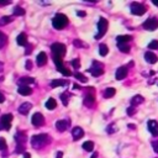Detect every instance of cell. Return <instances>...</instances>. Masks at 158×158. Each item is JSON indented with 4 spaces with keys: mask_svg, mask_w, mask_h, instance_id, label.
<instances>
[{
    "mask_svg": "<svg viewBox=\"0 0 158 158\" xmlns=\"http://www.w3.org/2000/svg\"><path fill=\"white\" fill-rule=\"evenodd\" d=\"M51 142V137L47 133H40V135H35L31 138V146L33 148H42L44 146H47Z\"/></svg>",
    "mask_w": 158,
    "mask_h": 158,
    "instance_id": "6da1fadb",
    "label": "cell"
},
{
    "mask_svg": "<svg viewBox=\"0 0 158 158\" xmlns=\"http://www.w3.org/2000/svg\"><path fill=\"white\" fill-rule=\"evenodd\" d=\"M68 22H69V20H68V17H67L64 14H57V15L53 17V20H52V25H53V27H54L56 30H62V28H64V27L68 25Z\"/></svg>",
    "mask_w": 158,
    "mask_h": 158,
    "instance_id": "7a4b0ae2",
    "label": "cell"
},
{
    "mask_svg": "<svg viewBox=\"0 0 158 158\" xmlns=\"http://www.w3.org/2000/svg\"><path fill=\"white\" fill-rule=\"evenodd\" d=\"M52 58H53V62H54V64H56L58 72H60L64 77H70V75H72V72L64 67V64H63V58L57 57V56H52Z\"/></svg>",
    "mask_w": 158,
    "mask_h": 158,
    "instance_id": "3957f363",
    "label": "cell"
},
{
    "mask_svg": "<svg viewBox=\"0 0 158 158\" xmlns=\"http://www.w3.org/2000/svg\"><path fill=\"white\" fill-rule=\"evenodd\" d=\"M88 72L93 75V77H100L102 73H104V64L101 62H98V60H93L90 68L88 69Z\"/></svg>",
    "mask_w": 158,
    "mask_h": 158,
    "instance_id": "277c9868",
    "label": "cell"
},
{
    "mask_svg": "<svg viewBox=\"0 0 158 158\" xmlns=\"http://www.w3.org/2000/svg\"><path fill=\"white\" fill-rule=\"evenodd\" d=\"M107 20L104 19V17H100L99 19V22H98V33L95 35V40H100L105 33H106V30H107Z\"/></svg>",
    "mask_w": 158,
    "mask_h": 158,
    "instance_id": "5b68a950",
    "label": "cell"
},
{
    "mask_svg": "<svg viewBox=\"0 0 158 158\" xmlns=\"http://www.w3.org/2000/svg\"><path fill=\"white\" fill-rule=\"evenodd\" d=\"M65 49H67V47H65L63 43H59V42H56V43H53V44L51 46L52 56H57V57H60V58L64 57Z\"/></svg>",
    "mask_w": 158,
    "mask_h": 158,
    "instance_id": "8992f818",
    "label": "cell"
},
{
    "mask_svg": "<svg viewBox=\"0 0 158 158\" xmlns=\"http://www.w3.org/2000/svg\"><path fill=\"white\" fill-rule=\"evenodd\" d=\"M130 9H131V12L136 16H142L147 11V7L141 2H132L130 5Z\"/></svg>",
    "mask_w": 158,
    "mask_h": 158,
    "instance_id": "52a82bcc",
    "label": "cell"
},
{
    "mask_svg": "<svg viewBox=\"0 0 158 158\" xmlns=\"http://www.w3.org/2000/svg\"><path fill=\"white\" fill-rule=\"evenodd\" d=\"M11 121H12V115L11 114H5L0 118V130L2 131H9L11 128Z\"/></svg>",
    "mask_w": 158,
    "mask_h": 158,
    "instance_id": "ba28073f",
    "label": "cell"
},
{
    "mask_svg": "<svg viewBox=\"0 0 158 158\" xmlns=\"http://www.w3.org/2000/svg\"><path fill=\"white\" fill-rule=\"evenodd\" d=\"M86 94L84 95V105L90 107L95 102V95H94V88H86Z\"/></svg>",
    "mask_w": 158,
    "mask_h": 158,
    "instance_id": "9c48e42d",
    "label": "cell"
},
{
    "mask_svg": "<svg viewBox=\"0 0 158 158\" xmlns=\"http://www.w3.org/2000/svg\"><path fill=\"white\" fill-rule=\"evenodd\" d=\"M142 27L147 31H154L156 28H158V19L156 17H151V19H147L143 23H142Z\"/></svg>",
    "mask_w": 158,
    "mask_h": 158,
    "instance_id": "30bf717a",
    "label": "cell"
},
{
    "mask_svg": "<svg viewBox=\"0 0 158 158\" xmlns=\"http://www.w3.org/2000/svg\"><path fill=\"white\" fill-rule=\"evenodd\" d=\"M31 122H32V125L36 126V127L43 126V123H44V117H43V115H42L41 112H35V114L32 115V117H31Z\"/></svg>",
    "mask_w": 158,
    "mask_h": 158,
    "instance_id": "8fae6325",
    "label": "cell"
},
{
    "mask_svg": "<svg viewBox=\"0 0 158 158\" xmlns=\"http://www.w3.org/2000/svg\"><path fill=\"white\" fill-rule=\"evenodd\" d=\"M70 126V120L69 118H64V120H58L56 122V128L59 132H64L67 128H69Z\"/></svg>",
    "mask_w": 158,
    "mask_h": 158,
    "instance_id": "7c38bea8",
    "label": "cell"
},
{
    "mask_svg": "<svg viewBox=\"0 0 158 158\" xmlns=\"http://www.w3.org/2000/svg\"><path fill=\"white\" fill-rule=\"evenodd\" d=\"M147 128H148V131L151 132L152 136L158 137V122L156 120H149L147 122Z\"/></svg>",
    "mask_w": 158,
    "mask_h": 158,
    "instance_id": "4fadbf2b",
    "label": "cell"
},
{
    "mask_svg": "<svg viewBox=\"0 0 158 158\" xmlns=\"http://www.w3.org/2000/svg\"><path fill=\"white\" fill-rule=\"evenodd\" d=\"M15 141H16V146H25L26 141H27L26 133L22 131H17L15 135Z\"/></svg>",
    "mask_w": 158,
    "mask_h": 158,
    "instance_id": "5bb4252c",
    "label": "cell"
},
{
    "mask_svg": "<svg viewBox=\"0 0 158 158\" xmlns=\"http://www.w3.org/2000/svg\"><path fill=\"white\" fill-rule=\"evenodd\" d=\"M127 73H128V68L127 67H120V68H117V70L115 73V78L117 80H122V79H125L127 77Z\"/></svg>",
    "mask_w": 158,
    "mask_h": 158,
    "instance_id": "9a60e30c",
    "label": "cell"
},
{
    "mask_svg": "<svg viewBox=\"0 0 158 158\" xmlns=\"http://www.w3.org/2000/svg\"><path fill=\"white\" fill-rule=\"evenodd\" d=\"M72 136H73V139H74V141H78L79 138H81V137L84 136V131H83V128L79 127V126L74 127V128L72 130Z\"/></svg>",
    "mask_w": 158,
    "mask_h": 158,
    "instance_id": "2e32d148",
    "label": "cell"
},
{
    "mask_svg": "<svg viewBox=\"0 0 158 158\" xmlns=\"http://www.w3.org/2000/svg\"><path fill=\"white\" fill-rule=\"evenodd\" d=\"M144 59H146V62H148L149 64H154V63H157V60H158L157 56H156L153 52H151V51H147V52L144 53Z\"/></svg>",
    "mask_w": 158,
    "mask_h": 158,
    "instance_id": "e0dca14e",
    "label": "cell"
},
{
    "mask_svg": "<svg viewBox=\"0 0 158 158\" xmlns=\"http://www.w3.org/2000/svg\"><path fill=\"white\" fill-rule=\"evenodd\" d=\"M36 63L38 67H43L46 63H47V54L44 52H40L37 54V58H36Z\"/></svg>",
    "mask_w": 158,
    "mask_h": 158,
    "instance_id": "ac0fdd59",
    "label": "cell"
},
{
    "mask_svg": "<svg viewBox=\"0 0 158 158\" xmlns=\"http://www.w3.org/2000/svg\"><path fill=\"white\" fill-rule=\"evenodd\" d=\"M31 109H32V104H31V102H23V104L20 105L19 112H20L21 115H27Z\"/></svg>",
    "mask_w": 158,
    "mask_h": 158,
    "instance_id": "d6986e66",
    "label": "cell"
},
{
    "mask_svg": "<svg viewBox=\"0 0 158 158\" xmlns=\"http://www.w3.org/2000/svg\"><path fill=\"white\" fill-rule=\"evenodd\" d=\"M17 83H19V86H22V85L28 86L30 84H33V83H35V79L31 78V77H22V78L19 79Z\"/></svg>",
    "mask_w": 158,
    "mask_h": 158,
    "instance_id": "ffe728a7",
    "label": "cell"
},
{
    "mask_svg": "<svg viewBox=\"0 0 158 158\" xmlns=\"http://www.w3.org/2000/svg\"><path fill=\"white\" fill-rule=\"evenodd\" d=\"M17 91H19L20 95H23V96H27V95H31V94H32V89H31L30 86H26V85L19 86Z\"/></svg>",
    "mask_w": 158,
    "mask_h": 158,
    "instance_id": "44dd1931",
    "label": "cell"
},
{
    "mask_svg": "<svg viewBox=\"0 0 158 158\" xmlns=\"http://www.w3.org/2000/svg\"><path fill=\"white\" fill-rule=\"evenodd\" d=\"M16 42H17V44L19 46H27L28 43H27V36H26V33H20L19 36H17V38H16Z\"/></svg>",
    "mask_w": 158,
    "mask_h": 158,
    "instance_id": "7402d4cb",
    "label": "cell"
},
{
    "mask_svg": "<svg viewBox=\"0 0 158 158\" xmlns=\"http://www.w3.org/2000/svg\"><path fill=\"white\" fill-rule=\"evenodd\" d=\"M116 41L117 43H128L130 41H132V36H128V35H120L116 37Z\"/></svg>",
    "mask_w": 158,
    "mask_h": 158,
    "instance_id": "603a6c76",
    "label": "cell"
},
{
    "mask_svg": "<svg viewBox=\"0 0 158 158\" xmlns=\"http://www.w3.org/2000/svg\"><path fill=\"white\" fill-rule=\"evenodd\" d=\"M68 85V81L63 80V79H54L51 81V86L52 88H57V86H65Z\"/></svg>",
    "mask_w": 158,
    "mask_h": 158,
    "instance_id": "cb8c5ba5",
    "label": "cell"
},
{
    "mask_svg": "<svg viewBox=\"0 0 158 158\" xmlns=\"http://www.w3.org/2000/svg\"><path fill=\"white\" fill-rule=\"evenodd\" d=\"M143 101H144V99H143L142 95H135V96L131 99V106H135V107H136V105L142 104Z\"/></svg>",
    "mask_w": 158,
    "mask_h": 158,
    "instance_id": "d4e9b609",
    "label": "cell"
},
{
    "mask_svg": "<svg viewBox=\"0 0 158 158\" xmlns=\"http://www.w3.org/2000/svg\"><path fill=\"white\" fill-rule=\"evenodd\" d=\"M115 94H116L115 88H106V89H105V91L102 93V95H104V98H105V99H110V98H112Z\"/></svg>",
    "mask_w": 158,
    "mask_h": 158,
    "instance_id": "484cf974",
    "label": "cell"
},
{
    "mask_svg": "<svg viewBox=\"0 0 158 158\" xmlns=\"http://www.w3.org/2000/svg\"><path fill=\"white\" fill-rule=\"evenodd\" d=\"M117 48L122 53H130V51H131V47L128 46V43H117Z\"/></svg>",
    "mask_w": 158,
    "mask_h": 158,
    "instance_id": "4316f807",
    "label": "cell"
},
{
    "mask_svg": "<svg viewBox=\"0 0 158 158\" xmlns=\"http://www.w3.org/2000/svg\"><path fill=\"white\" fill-rule=\"evenodd\" d=\"M56 106H57V101H56L53 98H49V99L46 101V107H47L48 110H54Z\"/></svg>",
    "mask_w": 158,
    "mask_h": 158,
    "instance_id": "83f0119b",
    "label": "cell"
},
{
    "mask_svg": "<svg viewBox=\"0 0 158 158\" xmlns=\"http://www.w3.org/2000/svg\"><path fill=\"white\" fill-rule=\"evenodd\" d=\"M83 148H84V151H86V152H93V149H94V142H91V141H85V142L83 143Z\"/></svg>",
    "mask_w": 158,
    "mask_h": 158,
    "instance_id": "f1b7e54d",
    "label": "cell"
},
{
    "mask_svg": "<svg viewBox=\"0 0 158 158\" xmlns=\"http://www.w3.org/2000/svg\"><path fill=\"white\" fill-rule=\"evenodd\" d=\"M99 53H100V56H102V57H105V56L109 53V48H107V46H106L105 43L99 44Z\"/></svg>",
    "mask_w": 158,
    "mask_h": 158,
    "instance_id": "f546056e",
    "label": "cell"
},
{
    "mask_svg": "<svg viewBox=\"0 0 158 158\" xmlns=\"http://www.w3.org/2000/svg\"><path fill=\"white\" fill-rule=\"evenodd\" d=\"M60 100H62V104H63L64 106H67V105H68V100H69V93H68V91L62 93V94H60Z\"/></svg>",
    "mask_w": 158,
    "mask_h": 158,
    "instance_id": "4dcf8cb0",
    "label": "cell"
},
{
    "mask_svg": "<svg viewBox=\"0 0 158 158\" xmlns=\"http://www.w3.org/2000/svg\"><path fill=\"white\" fill-rule=\"evenodd\" d=\"M74 77L80 81V83H86L88 81V78L84 75V74H81V73H79V72H77V73H74Z\"/></svg>",
    "mask_w": 158,
    "mask_h": 158,
    "instance_id": "1f68e13d",
    "label": "cell"
},
{
    "mask_svg": "<svg viewBox=\"0 0 158 158\" xmlns=\"http://www.w3.org/2000/svg\"><path fill=\"white\" fill-rule=\"evenodd\" d=\"M12 21V17L11 16H2L0 19V26H4V25H7Z\"/></svg>",
    "mask_w": 158,
    "mask_h": 158,
    "instance_id": "d6a6232c",
    "label": "cell"
},
{
    "mask_svg": "<svg viewBox=\"0 0 158 158\" xmlns=\"http://www.w3.org/2000/svg\"><path fill=\"white\" fill-rule=\"evenodd\" d=\"M14 15H15V16H22V15H25V10H23L21 6H15V9H14Z\"/></svg>",
    "mask_w": 158,
    "mask_h": 158,
    "instance_id": "836d02e7",
    "label": "cell"
},
{
    "mask_svg": "<svg viewBox=\"0 0 158 158\" xmlns=\"http://www.w3.org/2000/svg\"><path fill=\"white\" fill-rule=\"evenodd\" d=\"M73 43H74V46H75V47H79V48H80V47H88V44H86V43H84L81 40H74V42H73Z\"/></svg>",
    "mask_w": 158,
    "mask_h": 158,
    "instance_id": "e575fe53",
    "label": "cell"
},
{
    "mask_svg": "<svg viewBox=\"0 0 158 158\" xmlns=\"http://www.w3.org/2000/svg\"><path fill=\"white\" fill-rule=\"evenodd\" d=\"M70 64L73 65L74 69H79V67H80V60H79V58H74V59L70 62Z\"/></svg>",
    "mask_w": 158,
    "mask_h": 158,
    "instance_id": "d590c367",
    "label": "cell"
},
{
    "mask_svg": "<svg viewBox=\"0 0 158 158\" xmlns=\"http://www.w3.org/2000/svg\"><path fill=\"white\" fill-rule=\"evenodd\" d=\"M148 49H158V40H153L148 44Z\"/></svg>",
    "mask_w": 158,
    "mask_h": 158,
    "instance_id": "8d00e7d4",
    "label": "cell"
},
{
    "mask_svg": "<svg viewBox=\"0 0 158 158\" xmlns=\"http://www.w3.org/2000/svg\"><path fill=\"white\" fill-rule=\"evenodd\" d=\"M5 43H6V36L0 31V48H2L5 46Z\"/></svg>",
    "mask_w": 158,
    "mask_h": 158,
    "instance_id": "74e56055",
    "label": "cell"
},
{
    "mask_svg": "<svg viewBox=\"0 0 158 158\" xmlns=\"http://www.w3.org/2000/svg\"><path fill=\"white\" fill-rule=\"evenodd\" d=\"M116 131V128H115V123H110L107 127H106V132L107 133H114Z\"/></svg>",
    "mask_w": 158,
    "mask_h": 158,
    "instance_id": "f35d334b",
    "label": "cell"
},
{
    "mask_svg": "<svg viewBox=\"0 0 158 158\" xmlns=\"http://www.w3.org/2000/svg\"><path fill=\"white\" fill-rule=\"evenodd\" d=\"M6 147H7V144H6V141H5V138L0 137V151H4V149H6Z\"/></svg>",
    "mask_w": 158,
    "mask_h": 158,
    "instance_id": "ab89813d",
    "label": "cell"
},
{
    "mask_svg": "<svg viewBox=\"0 0 158 158\" xmlns=\"http://www.w3.org/2000/svg\"><path fill=\"white\" fill-rule=\"evenodd\" d=\"M136 111H137V109H136L135 106H130V107L127 109V114H128L130 116H132V115H135V114H136Z\"/></svg>",
    "mask_w": 158,
    "mask_h": 158,
    "instance_id": "60d3db41",
    "label": "cell"
},
{
    "mask_svg": "<svg viewBox=\"0 0 158 158\" xmlns=\"http://www.w3.org/2000/svg\"><path fill=\"white\" fill-rule=\"evenodd\" d=\"M32 48H33V46H32V44H27V46H26V51H25V54H30V53L32 52Z\"/></svg>",
    "mask_w": 158,
    "mask_h": 158,
    "instance_id": "b9f144b4",
    "label": "cell"
},
{
    "mask_svg": "<svg viewBox=\"0 0 158 158\" xmlns=\"http://www.w3.org/2000/svg\"><path fill=\"white\" fill-rule=\"evenodd\" d=\"M152 147H153L154 152L158 153V141H153V142H152Z\"/></svg>",
    "mask_w": 158,
    "mask_h": 158,
    "instance_id": "7bdbcfd3",
    "label": "cell"
},
{
    "mask_svg": "<svg viewBox=\"0 0 158 158\" xmlns=\"http://www.w3.org/2000/svg\"><path fill=\"white\" fill-rule=\"evenodd\" d=\"M26 69H32V62L30 60V59H27V62H26Z\"/></svg>",
    "mask_w": 158,
    "mask_h": 158,
    "instance_id": "ee69618b",
    "label": "cell"
},
{
    "mask_svg": "<svg viewBox=\"0 0 158 158\" xmlns=\"http://www.w3.org/2000/svg\"><path fill=\"white\" fill-rule=\"evenodd\" d=\"M10 2H11L10 0H6V1H0V5H1V6H4V5H9Z\"/></svg>",
    "mask_w": 158,
    "mask_h": 158,
    "instance_id": "f6af8a7d",
    "label": "cell"
},
{
    "mask_svg": "<svg viewBox=\"0 0 158 158\" xmlns=\"http://www.w3.org/2000/svg\"><path fill=\"white\" fill-rule=\"evenodd\" d=\"M77 15H78V16L84 17V16H85V12H84V11H78V12H77Z\"/></svg>",
    "mask_w": 158,
    "mask_h": 158,
    "instance_id": "bcb514c9",
    "label": "cell"
},
{
    "mask_svg": "<svg viewBox=\"0 0 158 158\" xmlns=\"http://www.w3.org/2000/svg\"><path fill=\"white\" fill-rule=\"evenodd\" d=\"M23 158H31V154L27 153V152H25V153H23Z\"/></svg>",
    "mask_w": 158,
    "mask_h": 158,
    "instance_id": "7dc6e473",
    "label": "cell"
},
{
    "mask_svg": "<svg viewBox=\"0 0 158 158\" xmlns=\"http://www.w3.org/2000/svg\"><path fill=\"white\" fill-rule=\"evenodd\" d=\"M127 127H128V128H131V130H135V128H136V126H135L133 123H130V125H128Z\"/></svg>",
    "mask_w": 158,
    "mask_h": 158,
    "instance_id": "c3c4849f",
    "label": "cell"
},
{
    "mask_svg": "<svg viewBox=\"0 0 158 158\" xmlns=\"http://www.w3.org/2000/svg\"><path fill=\"white\" fill-rule=\"evenodd\" d=\"M63 157V152H57V158H62Z\"/></svg>",
    "mask_w": 158,
    "mask_h": 158,
    "instance_id": "681fc988",
    "label": "cell"
},
{
    "mask_svg": "<svg viewBox=\"0 0 158 158\" xmlns=\"http://www.w3.org/2000/svg\"><path fill=\"white\" fill-rule=\"evenodd\" d=\"M4 99H5V98H4V95H2V93L0 91V102H4Z\"/></svg>",
    "mask_w": 158,
    "mask_h": 158,
    "instance_id": "f907efd6",
    "label": "cell"
},
{
    "mask_svg": "<svg viewBox=\"0 0 158 158\" xmlns=\"http://www.w3.org/2000/svg\"><path fill=\"white\" fill-rule=\"evenodd\" d=\"M98 156H99V154H98L96 152H94V153H93V156H91L90 158H98Z\"/></svg>",
    "mask_w": 158,
    "mask_h": 158,
    "instance_id": "816d5d0a",
    "label": "cell"
},
{
    "mask_svg": "<svg viewBox=\"0 0 158 158\" xmlns=\"http://www.w3.org/2000/svg\"><path fill=\"white\" fill-rule=\"evenodd\" d=\"M152 4L156 5V6H158V1H157V0H152Z\"/></svg>",
    "mask_w": 158,
    "mask_h": 158,
    "instance_id": "f5cc1de1",
    "label": "cell"
},
{
    "mask_svg": "<svg viewBox=\"0 0 158 158\" xmlns=\"http://www.w3.org/2000/svg\"><path fill=\"white\" fill-rule=\"evenodd\" d=\"M74 89H81V88H80L78 84H74Z\"/></svg>",
    "mask_w": 158,
    "mask_h": 158,
    "instance_id": "db71d44e",
    "label": "cell"
},
{
    "mask_svg": "<svg viewBox=\"0 0 158 158\" xmlns=\"http://www.w3.org/2000/svg\"><path fill=\"white\" fill-rule=\"evenodd\" d=\"M2 69V63H0V70Z\"/></svg>",
    "mask_w": 158,
    "mask_h": 158,
    "instance_id": "11a10c76",
    "label": "cell"
}]
</instances>
